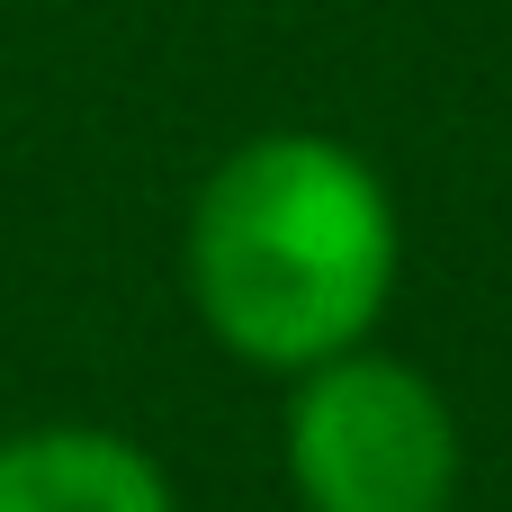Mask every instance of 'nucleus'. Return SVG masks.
<instances>
[{
	"label": "nucleus",
	"mask_w": 512,
	"mask_h": 512,
	"mask_svg": "<svg viewBox=\"0 0 512 512\" xmlns=\"http://www.w3.org/2000/svg\"><path fill=\"white\" fill-rule=\"evenodd\" d=\"M405 270L387 171L342 135H252L189 198V306L198 324L279 378L342 360L378 333Z\"/></svg>",
	"instance_id": "nucleus-1"
},
{
	"label": "nucleus",
	"mask_w": 512,
	"mask_h": 512,
	"mask_svg": "<svg viewBox=\"0 0 512 512\" xmlns=\"http://www.w3.org/2000/svg\"><path fill=\"white\" fill-rule=\"evenodd\" d=\"M0 512H180L162 459L108 423L0 432Z\"/></svg>",
	"instance_id": "nucleus-3"
},
{
	"label": "nucleus",
	"mask_w": 512,
	"mask_h": 512,
	"mask_svg": "<svg viewBox=\"0 0 512 512\" xmlns=\"http://www.w3.org/2000/svg\"><path fill=\"white\" fill-rule=\"evenodd\" d=\"M279 459L306 512H450L459 495V414L450 396L396 351L315 360L288 387Z\"/></svg>",
	"instance_id": "nucleus-2"
}]
</instances>
